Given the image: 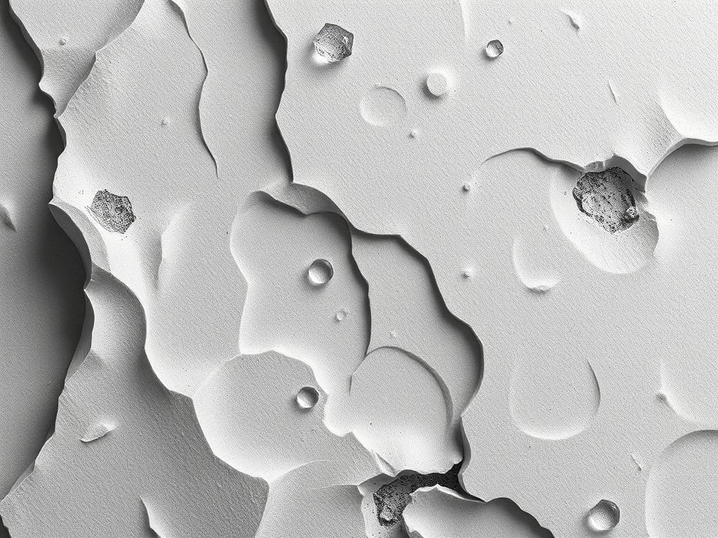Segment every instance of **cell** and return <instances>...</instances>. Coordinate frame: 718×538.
<instances>
[{
  "mask_svg": "<svg viewBox=\"0 0 718 538\" xmlns=\"http://www.w3.org/2000/svg\"><path fill=\"white\" fill-rule=\"evenodd\" d=\"M21 283L0 296L1 375L67 380L86 312V281Z\"/></svg>",
  "mask_w": 718,
  "mask_h": 538,
  "instance_id": "1",
  "label": "cell"
},
{
  "mask_svg": "<svg viewBox=\"0 0 718 538\" xmlns=\"http://www.w3.org/2000/svg\"><path fill=\"white\" fill-rule=\"evenodd\" d=\"M625 162L576 171L571 190L576 246L594 265L614 274L645 266L659 235L645 195L646 177Z\"/></svg>",
  "mask_w": 718,
  "mask_h": 538,
  "instance_id": "2",
  "label": "cell"
},
{
  "mask_svg": "<svg viewBox=\"0 0 718 538\" xmlns=\"http://www.w3.org/2000/svg\"><path fill=\"white\" fill-rule=\"evenodd\" d=\"M41 50L43 66L40 88L47 90L54 99L58 118L89 75L96 60V53L83 46H62Z\"/></svg>",
  "mask_w": 718,
  "mask_h": 538,
  "instance_id": "3",
  "label": "cell"
},
{
  "mask_svg": "<svg viewBox=\"0 0 718 538\" xmlns=\"http://www.w3.org/2000/svg\"><path fill=\"white\" fill-rule=\"evenodd\" d=\"M358 109L362 118L375 126L393 125L407 116L404 97L394 89L378 85L362 96Z\"/></svg>",
  "mask_w": 718,
  "mask_h": 538,
  "instance_id": "4",
  "label": "cell"
},
{
  "mask_svg": "<svg viewBox=\"0 0 718 538\" xmlns=\"http://www.w3.org/2000/svg\"><path fill=\"white\" fill-rule=\"evenodd\" d=\"M86 209L100 226L112 233L124 234L136 219L128 198L107 190L99 191Z\"/></svg>",
  "mask_w": 718,
  "mask_h": 538,
  "instance_id": "5",
  "label": "cell"
},
{
  "mask_svg": "<svg viewBox=\"0 0 718 538\" xmlns=\"http://www.w3.org/2000/svg\"><path fill=\"white\" fill-rule=\"evenodd\" d=\"M354 36L344 28L326 23L313 37V43L318 55L327 62H339L352 54Z\"/></svg>",
  "mask_w": 718,
  "mask_h": 538,
  "instance_id": "6",
  "label": "cell"
},
{
  "mask_svg": "<svg viewBox=\"0 0 718 538\" xmlns=\"http://www.w3.org/2000/svg\"><path fill=\"white\" fill-rule=\"evenodd\" d=\"M53 202L56 206L65 211L82 231L84 239L86 240L88 246L93 263L111 273L109 258L106 246L100 234L88 218L75 207L56 198L53 199Z\"/></svg>",
  "mask_w": 718,
  "mask_h": 538,
  "instance_id": "7",
  "label": "cell"
},
{
  "mask_svg": "<svg viewBox=\"0 0 718 538\" xmlns=\"http://www.w3.org/2000/svg\"><path fill=\"white\" fill-rule=\"evenodd\" d=\"M620 520V509L616 504L601 499L585 515L587 526L595 532H604L614 529Z\"/></svg>",
  "mask_w": 718,
  "mask_h": 538,
  "instance_id": "8",
  "label": "cell"
},
{
  "mask_svg": "<svg viewBox=\"0 0 718 538\" xmlns=\"http://www.w3.org/2000/svg\"><path fill=\"white\" fill-rule=\"evenodd\" d=\"M94 323V311L92 304L88 297L86 317L81 335L68 370L67 380L77 371L81 365L86 360L91 350Z\"/></svg>",
  "mask_w": 718,
  "mask_h": 538,
  "instance_id": "9",
  "label": "cell"
},
{
  "mask_svg": "<svg viewBox=\"0 0 718 538\" xmlns=\"http://www.w3.org/2000/svg\"><path fill=\"white\" fill-rule=\"evenodd\" d=\"M308 275L313 283L316 284H325L333 276V268L327 260L316 259L309 267Z\"/></svg>",
  "mask_w": 718,
  "mask_h": 538,
  "instance_id": "10",
  "label": "cell"
},
{
  "mask_svg": "<svg viewBox=\"0 0 718 538\" xmlns=\"http://www.w3.org/2000/svg\"><path fill=\"white\" fill-rule=\"evenodd\" d=\"M319 393L313 387L305 386L296 394V401L302 408H310L316 406L319 400Z\"/></svg>",
  "mask_w": 718,
  "mask_h": 538,
  "instance_id": "11",
  "label": "cell"
},
{
  "mask_svg": "<svg viewBox=\"0 0 718 538\" xmlns=\"http://www.w3.org/2000/svg\"><path fill=\"white\" fill-rule=\"evenodd\" d=\"M426 85L430 92L435 96L445 94L448 89L446 78L440 73H431L427 78Z\"/></svg>",
  "mask_w": 718,
  "mask_h": 538,
  "instance_id": "12",
  "label": "cell"
},
{
  "mask_svg": "<svg viewBox=\"0 0 718 538\" xmlns=\"http://www.w3.org/2000/svg\"><path fill=\"white\" fill-rule=\"evenodd\" d=\"M116 427V425L109 423L101 422L97 424L88 429L86 433L81 438V441L88 442L99 439Z\"/></svg>",
  "mask_w": 718,
  "mask_h": 538,
  "instance_id": "13",
  "label": "cell"
},
{
  "mask_svg": "<svg viewBox=\"0 0 718 538\" xmlns=\"http://www.w3.org/2000/svg\"><path fill=\"white\" fill-rule=\"evenodd\" d=\"M485 52L489 57L495 58L503 52V46L499 40H492L487 43Z\"/></svg>",
  "mask_w": 718,
  "mask_h": 538,
  "instance_id": "14",
  "label": "cell"
}]
</instances>
